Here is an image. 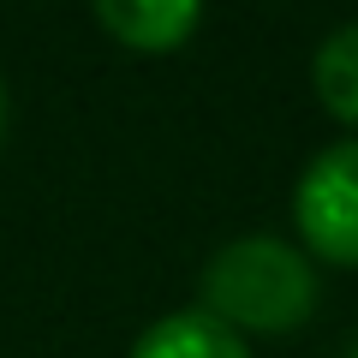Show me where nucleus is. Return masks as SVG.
Masks as SVG:
<instances>
[{
  "label": "nucleus",
  "mask_w": 358,
  "mask_h": 358,
  "mask_svg": "<svg viewBox=\"0 0 358 358\" xmlns=\"http://www.w3.org/2000/svg\"><path fill=\"white\" fill-rule=\"evenodd\" d=\"M197 18L203 13L185 6V0H102V6H96V24H102L114 42L138 48V54L179 48V42L197 30Z\"/></svg>",
  "instance_id": "7ed1b4c3"
},
{
  "label": "nucleus",
  "mask_w": 358,
  "mask_h": 358,
  "mask_svg": "<svg viewBox=\"0 0 358 358\" xmlns=\"http://www.w3.org/2000/svg\"><path fill=\"white\" fill-rule=\"evenodd\" d=\"M131 358H251V346L203 310H173V317H162L155 329L138 334Z\"/></svg>",
  "instance_id": "20e7f679"
},
{
  "label": "nucleus",
  "mask_w": 358,
  "mask_h": 358,
  "mask_svg": "<svg viewBox=\"0 0 358 358\" xmlns=\"http://www.w3.org/2000/svg\"><path fill=\"white\" fill-rule=\"evenodd\" d=\"M317 96L334 120L358 126V24H341L317 48Z\"/></svg>",
  "instance_id": "39448f33"
},
{
  "label": "nucleus",
  "mask_w": 358,
  "mask_h": 358,
  "mask_svg": "<svg viewBox=\"0 0 358 358\" xmlns=\"http://www.w3.org/2000/svg\"><path fill=\"white\" fill-rule=\"evenodd\" d=\"M317 310V275L305 251L275 233L227 239L203 268V317L245 334H293Z\"/></svg>",
  "instance_id": "f257e3e1"
},
{
  "label": "nucleus",
  "mask_w": 358,
  "mask_h": 358,
  "mask_svg": "<svg viewBox=\"0 0 358 358\" xmlns=\"http://www.w3.org/2000/svg\"><path fill=\"white\" fill-rule=\"evenodd\" d=\"M293 221H299V239L317 257L358 268V138L329 143L305 167L293 192Z\"/></svg>",
  "instance_id": "f03ea898"
},
{
  "label": "nucleus",
  "mask_w": 358,
  "mask_h": 358,
  "mask_svg": "<svg viewBox=\"0 0 358 358\" xmlns=\"http://www.w3.org/2000/svg\"><path fill=\"white\" fill-rule=\"evenodd\" d=\"M0 131H6V84H0Z\"/></svg>",
  "instance_id": "423d86ee"
},
{
  "label": "nucleus",
  "mask_w": 358,
  "mask_h": 358,
  "mask_svg": "<svg viewBox=\"0 0 358 358\" xmlns=\"http://www.w3.org/2000/svg\"><path fill=\"white\" fill-rule=\"evenodd\" d=\"M352 358H358V346H352Z\"/></svg>",
  "instance_id": "0eeeda50"
}]
</instances>
